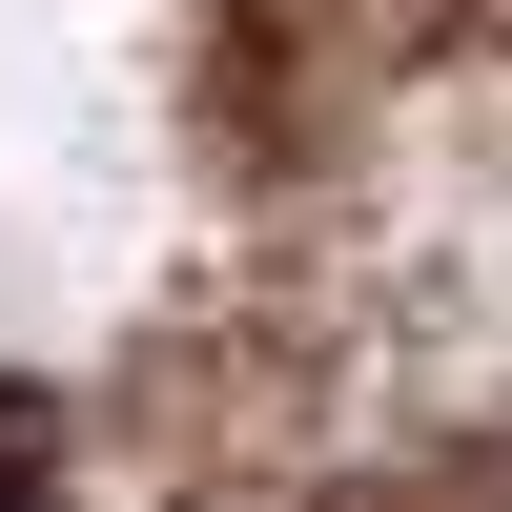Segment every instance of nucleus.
<instances>
[{"label": "nucleus", "instance_id": "1", "mask_svg": "<svg viewBox=\"0 0 512 512\" xmlns=\"http://www.w3.org/2000/svg\"><path fill=\"white\" fill-rule=\"evenodd\" d=\"M0 512H41V492H21V472H0Z\"/></svg>", "mask_w": 512, "mask_h": 512}]
</instances>
